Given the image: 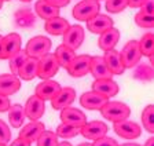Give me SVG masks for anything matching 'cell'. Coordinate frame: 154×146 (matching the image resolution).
Returning <instances> with one entry per match:
<instances>
[{
	"instance_id": "681fc988",
	"label": "cell",
	"mask_w": 154,
	"mask_h": 146,
	"mask_svg": "<svg viewBox=\"0 0 154 146\" xmlns=\"http://www.w3.org/2000/svg\"><path fill=\"white\" fill-rule=\"evenodd\" d=\"M19 2H23V3H29V2H32V0H19Z\"/></svg>"
},
{
	"instance_id": "5b68a950",
	"label": "cell",
	"mask_w": 154,
	"mask_h": 146,
	"mask_svg": "<svg viewBox=\"0 0 154 146\" xmlns=\"http://www.w3.org/2000/svg\"><path fill=\"white\" fill-rule=\"evenodd\" d=\"M59 64H58L57 58L54 54L48 52L44 57L38 59V66H37V76L42 80H48V79L54 77L59 70Z\"/></svg>"
},
{
	"instance_id": "4316f807",
	"label": "cell",
	"mask_w": 154,
	"mask_h": 146,
	"mask_svg": "<svg viewBox=\"0 0 154 146\" xmlns=\"http://www.w3.org/2000/svg\"><path fill=\"white\" fill-rule=\"evenodd\" d=\"M25 112H23V106L19 104H14L10 106L8 109V121L10 126L13 128H21L25 123Z\"/></svg>"
},
{
	"instance_id": "8d00e7d4",
	"label": "cell",
	"mask_w": 154,
	"mask_h": 146,
	"mask_svg": "<svg viewBox=\"0 0 154 146\" xmlns=\"http://www.w3.org/2000/svg\"><path fill=\"white\" fill-rule=\"evenodd\" d=\"M11 136L13 135H11V130H10L8 124L6 121L0 120V143H4V145L10 143Z\"/></svg>"
},
{
	"instance_id": "f1b7e54d",
	"label": "cell",
	"mask_w": 154,
	"mask_h": 146,
	"mask_svg": "<svg viewBox=\"0 0 154 146\" xmlns=\"http://www.w3.org/2000/svg\"><path fill=\"white\" fill-rule=\"evenodd\" d=\"M139 51L142 55L144 57H151L154 55V35L153 32H147L142 36V39L138 42Z\"/></svg>"
},
{
	"instance_id": "9a60e30c",
	"label": "cell",
	"mask_w": 154,
	"mask_h": 146,
	"mask_svg": "<svg viewBox=\"0 0 154 146\" xmlns=\"http://www.w3.org/2000/svg\"><path fill=\"white\" fill-rule=\"evenodd\" d=\"M109 102V98L98 94L95 91H87L80 97V104L88 110H99L105 104Z\"/></svg>"
},
{
	"instance_id": "e575fe53",
	"label": "cell",
	"mask_w": 154,
	"mask_h": 146,
	"mask_svg": "<svg viewBox=\"0 0 154 146\" xmlns=\"http://www.w3.org/2000/svg\"><path fill=\"white\" fill-rule=\"evenodd\" d=\"M128 7V0H106V10L110 14H119Z\"/></svg>"
},
{
	"instance_id": "2e32d148",
	"label": "cell",
	"mask_w": 154,
	"mask_h": 146,
	"mask_svg": "<svg viewBox=\"0 0 154 146\" xmlns=\"http://www.w3.org/2000/svg\"><path fill=\"white\" fill-rule=\"evenodd\" d=\"M113 20L106 14H98L90 21H87V29L90 32L95 33V35H100V33L106 32L107 29L113 28Z\"/></svg>"
},
{
	"instance_id": "7dc6e473",
	"label": "cell",
	"mask_w": 154,
	"mask_h": 146,
	"mask_svg": "<svg viewBox=\"0 0 154 146\" xmlns=\"http://www.w3.org/2000/svg\"><path fill=\"white\" fill-rule=\"evenodd\" d=\"M77 146H92V143H90V142H83V143H79Z\"/></svg>"
},
{
	"instance_id": "f907efd6",
	"label": "cell",
	"mask_w": 154,
	"mask_h": 146,
	"mask_svg": "<svg viewBox=\"0 0 154 146\" xmlns=\"http://www.w3.org/2000/svg\"><path fill=\"white\" fill-rule=\"evenodd\" d=\"M2 39H3V36L0 35V45H2Z\"/></svg>"
},
{
	"instance_id": "f546056e",
	"label": "cell",
	"mask_w": 154,
	"mask_h": 146,
	"mask_svg": "<svg viewBox=\"0 0 154 146\" xmlns=\"http://www.w3.org/2000/svg\"><path fill=\"white\" fill-rule=\"evenodd\" d=\"M154 77L153 66L146 64H138L134 70V79L139 81H151Z\"/></svg>"
},
{
	"instance_id": "816d5d0a",
	"label": "cell",
	"mask_w": 154,
	"mask_h": 146,
	"mask_svg": "<svg viewBox=\"0 0 154 146\" xmlns=\"http://www.w3.org/2000/svg\"><path fill=\"white\" fill-rule=\"evenodd\" d=\"M0 146H7V145H4V143H0Z\"/></svg>"
},
{
	"instance_id": "ac0fdd59",
	"label": "cell",
	"mask_w": 154,
	"mask_h": 146,
	"mask_svg": "<svg viewBox=\"0 0 154 146\" xmlns=\"http://www.w3.org/2000/svg\"><path fill=\"white\" fill-rule=\"evenodd\" d=\"M103 61H105L106 66L112 72V75H122L125 70V66L122 64L121 55H120V51L117 50H109V51H105V55H103Z\"/></svg>"
},
{
	"instance_id": "d590c367",
	"label": "cell",
	"mask_w": 154,
	"mask_h": 146,
	"mask_svg": "<svg viewBox=\"0 0 154 146\" xmlns=\"http://www.w3.org/2000/svg\"><path fill=\"white\" fill-rule=\"evenodd\" d=\"M135 23L139 28H144V29H151L154 26V15H149V14L138 13L135 15Z\"/></svg>"
},
{
	"instance_id": "8992f818",
	"label": "cell",
	"mask_w": 154,
	"mask_h": 146,
	"mask_svg": "<svg viewBox=\"0 0 154 146\" xmlns=\"http://www.w3.org/2000/svg\"><path fill=\"white\" fill-rule=\"evenodd\" d=\"M122 59V64H124L125 69L127 68H135L140 62L142 54L139 51V45H138V40H131L127 44L124 45V48L120 52Z\"/></svg>"
},
{
	"instance_id": "7402d4cb",
	"label": "cell",
	"mask_w": 154,
	"mask_h": 146,
	"mask_svg": "<svg viewBox=\"0 0 154 146\" xmlns=\"http://www.w3.org/2000/svg\"><path fill=\"white\" fill-rule=\"evenodd\" d=\"M36 14L32 11V8H19L14 14V21L18 28H23V29H30L36 23Z\"/></svg>"
},
{
	"instance_id": "db71d44e",
	"label": "cell",
	"mask_w": 154,
	"mask_h": 146,
	"mask_svg": "<svg viewBox=\"0 0 154 146\" xmlns=\"http://www.w3.org/2000/svg\"><path fill=\"white\" fill-rule=\"evenodd\" d=\"M98 2H99V0H98Z\"/></svg>"
},
{
	"instance_id": "60d3db41",
	"label": "cell",
	"mask_w": 154,
	"mask_h": 146,
	"mask_svg": "<svg viewBox=\"0 0 154 146\" xmlns=\"http://www.w3.org/2000/svg\"><path fill=\"white\" fill-rule=\"evenodd\" d=\"M45 2H47V3H50V4H51V6L58 7V8H61V7L67 6L70 0H45Z\"/></svg>"
},
{
	"instance_id": "83f0119b",
	"label": "cell",
	"mask_w": 154,
	"mask_h": 146,
	"mask_svg": "<svg viewBox=\"0 0 154 146\" xmlns=\"http://www.w3.org/2000/svg\"><path fill=\"white\" fill-rule=\"evenodd\" d=\"M54 55H55V58H57L59 66L66 69L67 66H69V64H70V62L74 59V57H76V51L72 50L70 47H67V45L61 44L59 47H57Z\"/></svg>"
},
{
	"instance_id": "7bdbcfd3",
	"label": "cell",
	"mask_w": 154,
	"mask_h": 146,
	"mask_svg": "<svg viewBox=\"0 0 154 146\" xmlns=\"http://www.w3.org/2000/svg\"><path fill=\"white\" fill-rule=\"evenodd\" d=\"M144 2H146V0H128V7H132V8H139Z\"/></svg>"
},
{
	"instance_id": "9c48e42d",
	"label": "cell",
	"mask_w": 154,
	"mask_h": 146,
	"mask_svg": "<svg viewBox=\"0 0 154 146\" xmlns=\"http://www.w3.org/2000/svg\"><path fill=\"white\" fill-rule=\"evenodd\" d=\"M107 131H109L107 124L99 120L87 121L83 127H80V134L84 138L91 141H96L99 138H102V136H105L107 134Z\"/></svg>"
},
{
	"instance_id": "6da1fadb",
	"label": "cell",
	"mask_w": 154,
	"mask_h": 146,
	"mask_svg": "<svg viewBox=\"0 0 154 146\" xmlns=\"http://www.w3.org/2000/svg\"><path fill=\"white\" fill-rule=\"evenodd\" d=\"M99 110L100 114L105 117L106 120L113 121V123L125 120V119H128L131 116V109H129L128 105L119 101H109L107 104L103 105Z\"/></svg>"
},
{
	"instance_id": "5bb4252c",
	"label": "cell",
	"mask_w": 154,
	"mask_h": 146,
	"mask_svg": "<svg viewBox=\"0 0 154 146\" xmlns=\"http://www.w3.org/2000/svg\"><path fill=\"white\" fill-rule=\"evenodd\" d=\"M76 99V90L72 87L61 88L59 92L51 99V106L55 110H61L63 107L70 106Z\"/></svg>"
},
{
	"instance_id": "836d02e7",
	"label": "cell",
	"mask_w": 154,
	"mask_h": 146,
	"mask_svg": "<svg viewBox=\"0 0 154 146\" xmlns=\"http://www.w3.org/2000/svg\"><path fill=\"white\" fill-rule=\"evenodd\" d=\"M36 142H37V146H58L59 141H58V135L54 131L44 130Z\"/></svg>"
},
{
	"instance_id": "cb8c5ba5",
	"label": "cell",
	"mask_w": 154,
	"mask_h": 146,
	"mask_svg": "<svg viewBox=\"0 0 154 146\" xmlns=\"http://www.w3.org/2000/svg\"><path fill=\"white\" fill-rule=\"evenodd\" d=\"M37 66H38V59L30 58L28 57L26 61L22 64V66L19 68L17 76L19 77V80H33L35 77H37Z\"/></svg>"
},
{
	"instance_id": "d4e9b609",
	"label": "cell",
	"mask_w": 154,
	"mask_h": 146,
	"mask_svg": "<svg viewBox=\"0 0 154 146\" xmlns=\"http://www.w3.org/2000/svg\"><path fill=\"white\" fill-rule=\"evenodd\" d=\"M69 21L62 18V17H54L51 20L45 21V25H44V29L47 33L52 36H61L69 29Z\"/></svg>"
},
{
	"instance_id": "603a6c76",
	"label": "cell",
	"mask_w": 154,
	"mask_h": 146,
	"mask_svg": "<svg viewBox=\"0 0 154 146\" xmlns=\"http://www.w3.org/2000/svg\"><path fill=\"white\" fill-rule=\"evenodd\" d=\"M90 73L95 77V80H100V79H112V72L107 69L103 57L94 55L91 57V66H90Z\"/></svg>"
},
{
	"instance_id": "4dcf8cb0",
	"label": "cell",
	"mask_w": 154,
	"mask_h": 146,
	"mask_svg": "<svg viewBox=\"0 0 154 146\" xmlns=\"http://www.w3.org/2000/svg\"><path fill=\"white\" fill-rule=\"evenodd\" d=\"M142 124L146 128V131L150 134L154 132V106L153 105H147L144 106L142 110Z\"/></svg>"
},
{
	"instance_id": "ee69618b",
	"label": "cell",
	"mask_w": 154,
	"mask_h": 146,
	"mask_svg": "<svg viewBox=\"0 0 154 146\" xmlns=\"http://www.w3.org/2000/svg\"><path fill=\"white\" fill-rule=\"evenodd\" d=\"M144 146H154V136L149 138V139L146 141V143H144Z\"/></svg>"
},
{
	"instance_id": "e0dca14e",
	"label": "cell",
	"mask_w": 154,
	"mask_h": 146,
	"mask_svg": "<svg viewBox=\"0 0 154 146\" xmlns=\"http://www.w3.org/2000/svg\"><path fill=\"white\" fill-rule=\"evenodd\" d=\"M21 88V80L17 75L13 73H4L0 75V94L6 95H14L18 92Z\"/></svg>"
},
{
	"instance_id": "ffe728a7",
	"label": "cell",
	"mask_w": 154,
	"mask_h": 146,
	"mask_svg": "<svg viewBox=\"0 0 154 146\" xmlns=\"http://www.w3.org/2000/svg\"><path fill=\"white\" fill-rule=\"evenodd\" d=\"M44 124L42 121L38 120H35V121H30L29 124L23 126V128H21V132H19V138L21 139H25L26 142L32 143V142H36L37 138L42 135V132L44 131Z\"/></svg>"
},
{
	"instance_id": "8fae6325",
	"label": "cell",
	"mask_w": 154,
	"mask_h": 146,
	"mask_svg": "<svg viewBox=\"0 0 154 146\" xmlns=\"http://www.w3.org/2000/svg\"><path fill=\"white\" fill-rule=\"evenodd\" d=\"M63 44L70 47L72 50L76 51L84 42V28L80 25H73V26H69V29L63 33Z\"/></svg>"
},
{
	"instance_id": "7c38bea8",
	"label": "cell",
	"mask_w": 154,
	"mask_h": 146,
	"mask_svg": "<svg viewBox=\"0 0 154 146\" xmlns=\"http://www.w3.org/2000/svg\"><path fill=\"white\" fill-rule=\"evenodd\" d=\"M59 117H61L62 123L70 124V126H74V127H83L87 123V117L84 114V112L72 106L61 109V116Z\"/></svg>"
},
{
	"instance_id": "f5cc1de1",
	"label": "cell",
	"mask_w": 154,
	"mask_h": 146,
	"mask_svg": "<svg viewBox=\"0 0 154 146\" xmlns=\"http://www.w3.org/2000/svg\"><path fill=\"white\" fill-rule=\"evenodd\" d=\"M3 2H11V0H3Z\"/></svg>"
},
{
	"instance_id": "30bf717a",
	"label": "cell",
	"mask_w": 154,
	"mask_h": 146,
	"mask_svg": "<svg viewBox=\"0 0 154 146\" xmlns=\"http://www.w3.org/2000/svg\"><path fill=\"white\" fill-rule=\"evenodd\" d=\"M23 112L30 121L38 120L40 117H43L45 112V101H43L37 95H32L30 98H28V101L23 106Z\"/></svg>"
},
{
	"instance_id": "c3c4849f",
	"label": "cell",
	"mask_w": 154,
	"mask_h": 146,
	"mask_svg": "<svg viewBox=\"0 0 154 146\" xmlns=\"http://www.w3.org/2000/svg\"><path fill=\"white\" fill-rule=\"evenodd\" d=\"M3 3H4L3 0H0V10H2V7H3Z\"/></svg>"
},
{
	"instance_id": "44dd1931",
	"label": "cell",
	"mask_w": 154,
	"mask_h": 146,
	"mask_svg": "<svg viewBox=\"0 0 154 146\" xmlns=\"http://www.w3.org/2000/svg\"><path fill=\"white\" fill-rule=\"evenodd\" d=\"M120 30L116 29V28H110L106 32L100 33L99 40H98V47H99L102 51H109L113 50L117 45L120 40Z\"/></svg>"
},
{
	"instance_id": "f6af8a7d",
	"label": "cell",
	"mask_w": 154,
	"mask_h": 146,
	"mask_svg": "<svg viewBox=\"0 0 154 146\" xmlns=\"http://www.w3.org/2000/svg\"><path fill=\"white\" fill-rule=\"evenodd\" d=\"M119 146H142V145L135 143V142H127V143H122V145H119Z\"/></svg>"
},
{
	"instance_id": "bcb514c9",
	"label": "cell",
	"mask_w": 154,
	"mask_h": 146,
	"mask_svg": "<svg viewBox=\"0 0 154 146\" xmlns=\"http://www.w3.org/2000/svg\"><path fill=\"white\" fill-rule=\"evenodd\" d=\"M58 146H72V143L67 142V141H63V142H59V143H58Z\"/></svg>"
},
{
	"instance_id": "4fadbf2b",
	"label": "cell",
	"mask_w": 154,
	"mask_h": 146,
	"mask_svg": "<svg viewBox=\"0 0 154 146\" xmlns=\"http://www.w3.org/2000/svg\"><path fill=\"white\" fill-rule=\"evenodd\" d=\"M61 84L55 80H42V83H38L37 87H36L35 95H37L38 98H42L43 101H51L52 98L59 92L61 90Z\"/></svg>"
},
{
	"instance_id": "484cf974",
	"label": "cell",
	"mask_w": 154,
	"mask_h": 146,
	"mask_svg": "<svg viewBox=\"0 0 154 146\" xmlns=\"http://www.w3.org/2000/svg\"><path fill=\"white\" fill-rule=\"evenodd\" d=\"M35 11L40 18H43L44 21H48L54 18V17L59 15V8L58 7L51 6L50 3H47L45 0H38L35 4Z\"/></svg>"
},
{
	"instance_id": "1f68e13d",
	"label": "cell",
	"mask_w": 154,
	"mask_h": 146,
	"mask_svg": "<svg viewBox=\"0 0 154 146\" xmlns=\"http://www.w3.org/2000/svg\"><path fill=\"white\" fill-rule=\"evenodd\" d=\"M58 138H63V139H70V138H74L80 134V127H74L70 126V124H59L57 127V132Z\"/></svg>"
},
{
	"instance_id": "b9f144b4",
	"label": "cell",
	"mask_w": 154,
	"mask_h": 146,
	"mask_svg": "<svg viewBox=\"0 0 154 146\" xmlns=\"http://www.w3.org/2000/svg\"><path fill=\"white\" fill-rule=\"evenodd\" d=\"M10 146H30V143L26 142L25 139H21L18 136V139H14L13 142L10 143Z\"/></svg>"
},
{
	"instance_id": "d6a6232c",
	"label": "cell",
	"mask_w": 154,
	"mask_h": 146,
	"mask_svg": "<svg viewBox=\"0 0 154 146\" xmlns=\"http://www.w3.org/2000/svg\"><path fill=\"white\" fill-rule=\"evenodd\" d=\"M26 58H28V54L25 52V50H19L18 52H17L15 55H13L11 58L8 59V66H10V70H11V73L13 75H17L19 70V68L22 66V64L26 61Z\"/></svg>"
},
{
	"instance_id": "52a82bcc",
	"label": "cell",
	"mask_w": 154,
	"mask_h": 146,
	"mask_svg": "<svg viewBox=\"0 0 154 146\" xmlns=\"http://www.w3.org/2000/svg\"><path fill=\"white\" fill-rule=\"evenodd\" d=\"M113 128H114V132L124 139H136L142 134V128L139 127V124L128 119L114 123Z\"/></svg>"
},
{
	"instance_id": "ba28073f",
	"label": "cell",
	"mask_w": 154,
	"mask_h": 146,
	"mask_svg": "<svg viewBox=\"0 0 154 146\" xmlns=\"http://www.w3.org/2000/svg\"><path fill=\"white\" fill-rule=\"evenodd\" d=\"M90 66H91V55L81 54V55L74 57V59L69 64L66 70L72 77H83L87 73H90Z\"/></svg>"
},
{
	"instance_id": "ab89813d",
	"label": "cell",
	"mask_w": 154,
	"mask_h": 146,
	"mask_svg": "<svg viewBox=\"0 0 154 146\" xmlns=\"http://www.w3.org/2000/svg\"><path fill=\"white\" fill-rule=\"evenodd\" d=\"M10 106H11V102H10V98L6 95L0 94V113L3 112H8Z\"/></svg>"
},
{
	"instance_id": "74e56055",
	"label": "cell",
	"mask_w": 154,
	"mask_h": 146,
	"mask_svg": "<svg viewBox=\"0 0 154 146\" xmlns=\"http://www.w3.org/2000/svg\"><path fill=\"white\" fill-rule=\"evenodd\" d=\"M92 146H119V143H117L116 139L105 135V136H102V138H99V139L94 141Z\"/></svg>"
},
{
	"instance_id": "f35d334b",
	"label": "cell",
	"mask_w": 154,
	"mask_h": 146,
	"mask_svg": "<svg viewBox=\"0 0 154 146\" xmlns=\"http://www.w3.org/2000/svg\"><path fill=\"white\" fill-rule=\"evenodd\" d=\"M139 13H143V14H149V15H154V0H146L140 7Z\"/></svg>"
},
{
	"instance_id": "d6986e66",
	"label": "cell",
	"mask_w": 154,
	"mask_h": 146,
	"mask_svg": "<svg viewBox=\"0 0 154 146\" xmlns=\"http://www.w3.org/2000/svg\"><path fill=\"white\" fill-rule=\"evenodd\" d=\"M92 91L103 95V97L112 98L119 94L120 87L112 79H100V80H95L92 83Z\"/></svg>"
},
{
	"instance_id": "3957f363",
	"label": "cell",
	"mask_w": 154,
	"mask_h": 146,
	"mask_svg": "<svg viewBox=\"0 0 154 146\" xmlns=\"http://www.w3.org/2000/svg\"><path fill=\"white\" fill-rule=\"evenodd\" d=\"M100 13V4L98 0H81L73 8V17L77 21H90Z\"/></svg>"
},
{
	"instance_id": "277c9868",
	"label": "cell",
	"mask_w": 154,
	"mask_h": 146,
	"mask_svg": "<svg viewBox=\"0 0 154 146\" xmlns=\"http://www.w3.org/2000/svg\"><path fill=\"white\" fill-rule=\"evenodd\" d=\"M22 48V39L17 32L3 36L0 45V59H10Z\"/></svg>"
},
{
	"instance_id": "7a4b0ae2",
	"label": "cell",
	"mask_w": 154,
	"mask_h": 146,
	"mask_svg": "<svg viewBox=\"0 0 154 146\" xmlns=\"http://www.w3.org/2000/svg\"><path fill=\"white\" fill-rule=\"evenodd\" d=\"M51 45L52 43L48 37H45V36H35L28 42V44L25 47V52L30 58L40 59L42 57H44L45 54L50 52Z\"/></svg>"
}]
</instances>
